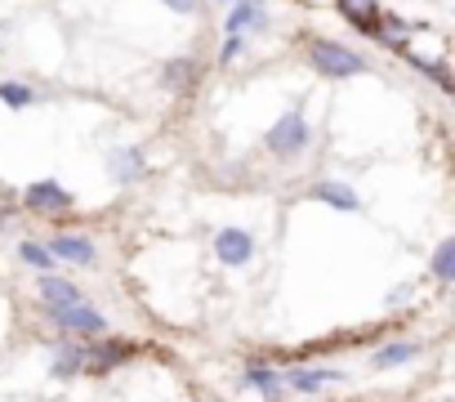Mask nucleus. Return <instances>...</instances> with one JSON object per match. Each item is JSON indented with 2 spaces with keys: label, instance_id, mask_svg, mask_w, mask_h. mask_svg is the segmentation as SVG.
<instances>
[{
  "label": "nucleus",
  "instance_id": "obj_18",
  "mask_svg": "<svg viewBox=\"0 0 455 402\" xmlns=\"http://www.w3.org/2000/svg\"><path fill=\"white\" fill-rule=\"evenodd\" d=\"M433 277L437 282H455V237H442L437 242V251H433Z\"/></svg>",
  "mask_w": 455,
  "mask_h": 402
},
{
  "label": "nucleus",
  "instance_id": "obj_5",
  "mask_svg": "<svg viewBox=\"0 0 455 402\" xmlns=\"http://www.w3.org/2000/svg\"><path fill=\"white\" fill-rule=\"evenodd\" d=\"M72 192L59 183V179H36V183H28L23 188V206L32 211V215H63V211H72Z\"/></svg>",
  "mask_w": 455,
  "mask_h": 402
},
{
  "label": "nucleus",
  "instance_id": "obj_21",
  "mask_svg": "<svg viewBox=\"0 0 455 402\" xmlns=\"http://www.w3.org/2000/svg\"><path fill=\"white\" fill-rule=\"evenodd\" d=\"M242 50H246V36H228V41H223V50H219V63H223V68H228V63H237V54H242Z\"/></svg>",
  "mask_w": 455,
  "mask_h": 402
},
{
  "label": "nucleus",
  "instance_id": "obj_11",
  "mask_svg": "<svg viewBox=\"0 0 455 402\" xmlns=\"http://www.w3.org/2000/svg\"><path fill=\"white\" fill-rule=\"evenodd\" d=\"M41 300H45V313L50 309H68V304H81V286L72 277H59V273H45L41 277Z\"/></svg>",
  "mask_w": 455,
  "mask_h": 402
},
{
  "label": "nucleus",
  "instance_id": "obj_13",
  "mask_svg": "<svg viewBox=\"0 0 455 402\" xmlns=\"http://www.w3.org/2000/svg\"><path fill=\"white\" fill-rule=\"evenodd\" d=\"M308 197L322 201V206H335V211H357V206H362V197H357L348 183H339V179H322V183H313Z\"/></svg>",
  "mask_w": 455,
  "mask_h": 402
},
{
  "label": "nucleus",
  "instance_id": "obj_1",
  "mask_svg": "<svg viewBox=\"0 0 455 402\" xmlns=\"http://www.w3.org/2000/svg\"><path fill=\"white\" fill-rule=\"evenodd\" d=\"M308 63L326 81H348V76H362L371 68L357 50H348L344 41H331V36H313L308 41Z\"/></svg>",
  "mask_w": 455,
  "mask_h": 402
},
{
  "label": "nucleus",
  "instance_id": "obj_12",
  "mask_svg": "<svg viewBox=\"0 0 455 402\" xmlns=\"http://www.w3.org/2000/svg\"><path fill=\"white\" fill-rule=\"evenodd\" d=\"M50 375H59V380L85 375V344H76V340L54 344V353H50Z\"/></svg>",
  "mask_w": 455,
  "mask_h": 402
},
{
  "label": "nucleus",
  "instance_id": "obj_15",
  "mask_svg": "<svg viewBox=\"0 0 455 402\" xmlns=\"http://www.w3.org/2000/svg\"><path fill=\"white\" fill-rule=\"evenodd\" d=\"M196 76H201V68H196V59H188V54H179V59H170V63L161 68V85L174 90V94H188V90L196 85Z\"/></svg>",
  "mask_w": 455,
  "mask_h": 402
},
{
  "label": "nucleus",
  "instance_id": "obj_3",
  "mask_svg": "<svg viewBox=\"0 0 455 402\" xmlns=\"http://www.w3.org/2000/svg\"><path fill=\"white\" fill-rule=\"evenodd\" d=\"M139 353L134 340H116V335H99L85 344V375H112L116 366H125Z\"/></svg>",
  "mask_w": 455,
  "mask_h": 402
},
{
  "label": "nucleus",
  "instance_id": "obj_22",
  "mask_svg": "<svg viewBox=\"0 0 455 402\" xmlns=\"http://www.w3.org/2000/svg\"><path fill=\"white\" fill-rule=\"evenodd\" d=\"M161 5H165L170 14H183V19H192V14L205 5V0H161Z\"/></svg>",
  "mask_w": 455,
  "mask_h": 402
},
{
  "label": "nucleus",
  "instance_id": "obj_14",
  "mask_svg": "<svg viewBox=\"0 0 455 402\" xmlns=\"http://www.w3.org/2000/svg\"><path fill=\"white\" fill-rule=\"evenodd\" d=\"M251 28H264V5L259 0H233V10H228V19H223V32L246 36Z\"/></svg>",
  "mask_w": 455,
  "mask_h": 402
},
{
  "label": "nucleus",
  "instance_id": "obj_4",
  "mask_svg": "<svg viewBox=\"0 0 455 402\" xmlns=\"http://www.w3.org/2000/svg\"><path fill=\"white\" fill-rule=\"evenodd\" d=\"M50 322H54L59 331H68V335H81V340L108 335V318H103L99 309H90L85 300H81V304H68V309H50Z\"/></svg>",
  "mask_w": 455,
  "mask_h": 402
},
{
  "label": "nucleus",
  "instance_id": "obj_2",
  "mask_svg": "<svg viewBox=\"0 0 455 402\" xmlns=\"http://www.w3.org/2000/svg\"><path fill=\"white\" fill-rule=\"evenodd\" d=\"M264 143H268V152L273 157H304V148H308V121H304V112L299 108H291L286 117H277L273 121V130L264 134Z\"/></svg>",
  "mask_w": 455,
  "mask_h": 402
},
{
  "label": "nucleus",
  "instance_id": "obj_8",
  "mask_svg": "<svg viewBox=\"0 0 455 402\" xmlns=\"http://www.w3.org/2000/svg\"><path fill=\"white\" fill-rule=\"evenodd\" d=\"M242 384H251L255 393H264V402H282V393H286L282 371H277L273 362H264V358H251V362L242 366Z\"/></svg>",
  "mask_w": 455,
  "mask_h": 402
},
{
  "label": "nucleus",
  "instance_id": "obj_6",
  "mask_svg": "<svg viewBox=\"0 0 455 402\" xmlns=\"http://www.w3.org/2000/svg\"><path fill=\"white\" fill-rule=\"evenodd\" d=\"M45 251L54 255V264H72V269H94V260H99V246L81 233H59L45 242Z\"/></svg>",
  "mask_w": 455,
  "mask_h": 402
},
{
  "label": "nucleus",
  "instance_id": "obj_10",
  "mask_svg": "<svg viewBox=\"0 0 455 402\" xmlns=\"http://www.w3.org/2000/svg\"><path fill=\"white\" fill-rule=\"evenodd\" d=\"M339 380H344V371H335V366H291V371H282V384L295 389V393H322L326 384H339Z\"/></svg>",
  "mask_w": 455,
  "mask_h": 402
},
{
  "label": "nucleus",
  "instance_id": "obj_9",
  "mask_svg": "<svg viewBox=\"0 0 455 402\" xmlns=\"http://www.w3.org/2000/svg\"><path fill=\"white\" fill-rule=\"evenodd\" d=\"M339 19H344L348 28H357L362 36L379 41V23H384L379 0H339Z\"/></svg>",
  "mask_w": 455,
  "mask_h": 402
},
{
  "label": "nucleus",
  "instance_id": "obj_20",
  "mask_svg": "<svg viewBox=\"0 0 455 402\" xmlns=\"http://www.w3.org/2000/svg\"><path fill=\"white\" fill-rule=\"evenodd\" d=\"M19 260H23L28 269H36V273H50V269H54V255H50L41 242H23V246H19Z\"/></svg>",
  "mask_w": 455,
  "mask_h": 402
},
{
  "label": "nucleus",
  "instance_id": "obj_17",
  "mask_svg": "<svg viewBox=\"0 0 455 402\" xmlns=\"http://www.w3.org/2000/svg\"><path fill=\"white\" fill-rule=\"evenodd\" d=\"M419 353V344H411V340H397V344H379L375 353H371V366L375 371H393V366H406L411 358Z\"/></svg>",
  "mask_w": 455,
  "mask_h": 402
},
{
  "label": "nucleus",
  "instance_id": "obj_16",
  "mask_svg": "<svg viewBox=\"0 0 455 402\" xmlns=\"http://www.w3.org/2000/svg\"><path fill=\"white\" fill-rule=\"evenodd\" d=\"M143 170H148V161H143V152H139V148H121V152H112V157H108V174H112L116 183H134Z\"/></svg>",
  "mask_w": 455,
  "mask_h": 402
},
{
  "label": "nucleus",
  "instance_id": "obj_19",
  "mask_svg": "<svg viewBox=\"0 0 455 402\" xmlns=\"http://www.w3.org/2000/svg\"><path fill=\"white\" fill-rule=\"evenodd\" d=\"M0 103H5L10 112H23V108L36 103V90L23 85V81H0Z\"/></svg>",
  "mask_w": 455,
  "mask_h": 402
},
{
  "label": "nucleus",
  "instance_id": "obj_7",
  "mask_svg": "<svg viewBox=\"0 0 455 402\" xmlns=\"http://www.w3.org/2000/svg\"><path fill=\"white\" fill-rule=\"evenodd\" d=\"M214 255H219L223 269H242L255 255V237L246 229H219L214 233Z\"/></svg>",
  "mask_w": 455,
  "mask_h": 402
}]
</instances>
